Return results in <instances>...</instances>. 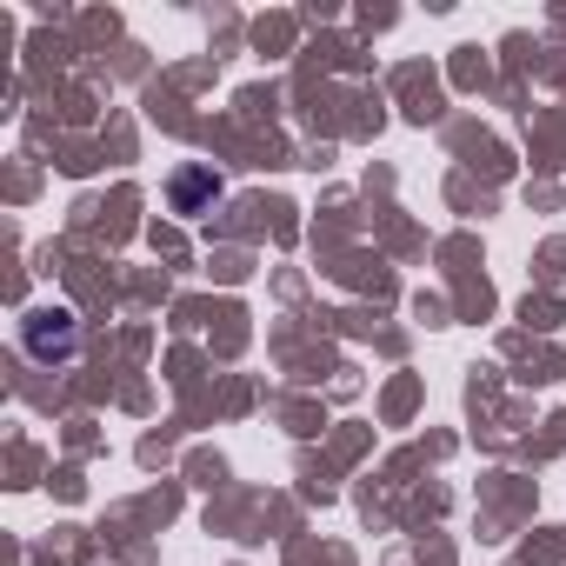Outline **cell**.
Returning <instances> with one entry per match:
<instances>
[{
    "label": "cell",
    "mask_w": 566,
    "mask_h": 566,
    "mask_svg": "<svg viewBox=\"0 0 566 566\" xmlns=\"http://www.w3.org/2000/svg\"><path fill=\"white\" fill-rule=\"evenodd\" d=\"M28 347L48 360V354H67L74 347V327H67V314H34V327H28Z\"/></svg>",
    "instance_id": "cell-1"
}]
</instances>
